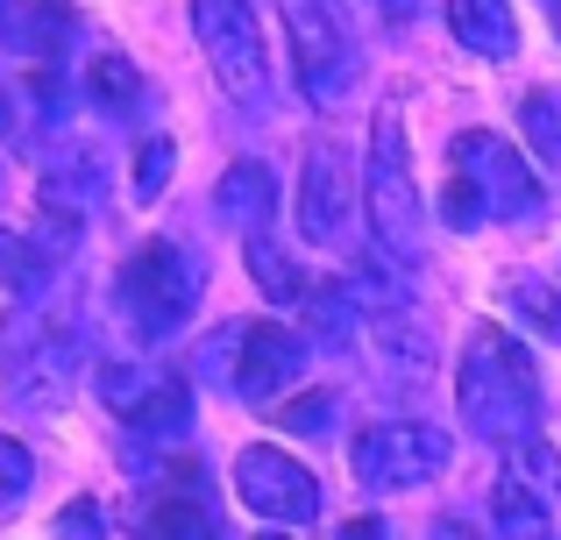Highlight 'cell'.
Returning <instances> with one entry per match:
<instances>
[{
  "label": "cell",
  "instance_id": "d6a6232c",
  "mask_svg": "<svg viewBox=\"0 0 561 540\" xmlns=\"http://www.w3.org/2000/svg\"><path fill=\"white\" fill-rule=\"evenodd\" d=\"M434 540H483V533L462 527V519H434Z\"/></svg>",
  "mask_w": 561,
  "mask_h": 540
},
{
  "label": "cell",
  "instance_id": "f1b7e54d",
  "mask_svg": "<svg viewBox=\"0 0 561 540\" xmlns=\"http://www.w3.org/2000/svg\"><path fill=\"white\" fill-rule=\"evenodd\" d=\"M57 540H107V527H100V505L93 498H71L65 513H57Z\"/></svg>",
  "mask_w": 561,
  "mask_h": 540
},
{
  "label": "cell",
  "instance_id": "83f0119b",
  "mask_svg": "<svg viewBox=\"0 0 561 540\" xmlns=\"http://www.w3.org/2000/svg\"><path fill=\"white\" fill-rule=\"evenodd\" d=\"M171 157H179V150H171L164 136H150V142L136 150V199H157V193H164V179H171Z\"/></svg>",
  "mask_w": 561,
  "mask_h": 540
},
{
  "label": "cell",
  "instance_id": "8d00e7d4",
  "mask_svg": "<svg viewBox=\"0 0 561 540\" xmlns=\"http://www.w3.org/2000/svg\"><path fill=\"white\" fill-rule=\"evenodd\" d=\"M263 540H285V533H263Z\"/></svg>",
  "mask_w": 561,
  "mask_h": 540
},
{
  "label": "cell",
  "instance_id": "277c9868",
  "mask_svg": "<svg viewBox=\"0 0 561 540\" xmlns=\"http://www.w3.org/2000/svg\"><path fill=\"white\" fill-rule=\"evenodd\" d=\"M0 363H8L14 399L36 405V413H50V405L71 391V377H79V328H71V320L22 313L14 334H8V348H0Z\"/></svg>",
  "mask_w": 561,
  "mask_h": 540
},
{
  "label": "cell",
  "instance_id": "1f68e13d",
  "mask_svg": "<svg viewBox=\"0 0 561 540\" xmlns=\"http://www.w3.org/2000/svg\"><path fill=\"white\" fill-rule=\"evenodd\" d=\"M334 540H391V533H383V519H348Z\"/></svg>",
  "mask_w": 561,
  "mask_h": 540
},
{
  "label": "cell",
  "instance_id": "e575fe53",
  "mask_svg": "<svg viewBox=\"0 0 561 540\" xmlns=\"http://www.w3.org/2000/svg\"><path fill=\"white\" fill-rule=\"evenodd\" d=\"M8 128H14V100L0 93V136H8Z\"/></svg>",
  "mask_w": 561,
  "mask_h": 540
},
{
  "label": "cell",
  "instance_id": "ba28073f",
  "mask_svg": "<svg viewBox=\"0 0 561 540\" xmlns=\"http://www.w3.org/2000/svg\"><path fill=\"white\" fill-rule=\"evenodd\" d=\"M192 36H199L220 93H234V100L263 93V36H256L249 0H192Z\"/></svg>",
  "mask_w": 561,
  "mask_h": 540
},
{
  "label": "cell",
  "instance_id": "7a4b0ae2",
  "mask_svg": "<svg viewBox=\"0 0 561 540\" xmlns=\"http://www.w3.org/2000/svg\"><path fill=\"white\" fill-rule=\"evenodd\" d=\"M199 291H206V271L199 256H192V242H142L136 256L122 264L114 277V299H122L128 328L142 334V342H164V334H179L192 313H199Z\"/></svg>",
  "mask_w": 561,
  "mask_h": 540
},
{
  "label": "cell",
  "instance_id": "8fae6325",
  "mask_svg": "<svg viewBox=\"0 0 561 540\" xmlns=\"http://www.w3.org/2000/svg\"><path fill=\"white\" fill-rule=\"evenodd\" d=\"M348 157L334 142H313L306 157V179H299V235L313 250H342L348 242Z\"/></svg>",
  "mask_w": 561,
  "mask_h": 540
},
{
  "label": "cell",
  "instance_id": "f546056e",
  "mask_svg": "<svg viewBox=\"0 0 561 540\" xmlns=\"http://www.w3.org/2000/svg\"><path fill=\"white\" fill-rule=\"evenodd\" d=\"M328 413H334V405H328V391H313V399L285 405V413H277V420H285V427H328Z\"/></svg>",
  "mask_w": 561,
  "mask_h": 540
},
{
  "label": "cell",
  "instance_id": "d590c367",
  "mask_svg": "<svg viewBox=\"0 0 561 540\" xmlns=\"http://www.w3.org/2000/svg\"><path fill=\"white\" fill-rule=\"evenodd\" d=\"M548 8H554V22H561V0H548Z\"/></svg>",
  "mask_w": 561,
  "mask_h": 540
},
{
  "label": "cell",
  "instance_id": "5bb4252c",
  "mask_svg": "<svg viewBox=\"0 0 561 540\" xmlns=\"http://www.w3.org/2000/svg\"><path fill=\"white\" fill-rule=\"evenodd\" d=\"M448 28L469 57H491V65L519 50V14H512V0H448Z\"/></svg>",
  "mask_w": 561,
  "mask_h": 540
},
{
  "label": "cell",
  "instance_id": "ac0fdd59",
  "mask_svg": "<svg viewBox=\"0 0 561 540\" xmlns=\"http://www.w3.org/2000/svg\"><path fill=\"white\" fill-rule=\"evenodd\" d=\"M505 313L519 320V328H534V334H548V342H561V291L554 285H540V277H505Z\"/></svg>",
  "mask_w": 561,
  "mask_h": 540
},
{
  "label": "cell",
  "instance_id": "ffe728a7",
  "mask_svg": "<svg viewBox=\"0 0 561 540\" xmlns=\"http://www.w3.org/2000/svg\"><path fill=\"white\" fill-rule=\"evenodd\" d=\"M491 519L505 540H548V498H534V491H519L512 476H497L491 491Z\"/></svg>",
  "mask_w": 561,
  "mask_h": 540
},
{
  "label": "cell",
  "instance_id": "30bf717a",
  "mask_svg": "<svg viewBox=\"0 0 561 540\" xmlns=\"http://www.w3.org/2000/svg\"><path fill=\"white\" fill-rule=\"evenodd\" d=\"M306 377V342L277 320H242V363H234V399L271 405L285 384Z\"/></svg>",
  "mask_w": 561,
  "mask_h": 540
},
{
  "label": "cell",
  "instance_id": "7402d4cb",
  "mask_svg": "<svg viewBox=\"0 0 561 540\" xmlns=\"http://www.w3.org/2000/svg\"><path fill=\"white\" fill-rule=\"evenodd\" d=\"M249 271H256V285L271 291L277 306H306V299H313V291H306V277L285 264V250H277L271 235H249Z\"/></svg>",
  "mask_w": 561,
  "mask_h": 540
},
{
  "label": "cell",
  "instance_id": "9a60e30c",
  "mask_svg": "<svg viewBox=\"0 0 561 540\" xmlns=\"http://www.w3.org/2000/svg\"><path fill=\"white\" fill-rule=\"evenodd\" d=\"M214 207L228 214V221H242L249 235H256V228L277 214V179H271L263 164H249V157H242V164H228V171H220V185H214Z\"/></svg>",
  "mask_w": 561,
  "mask_h": 540
},
{
  "label": "cell",
  "instance_id": "6da1fadb",
  "mask_svg": "<svg viewBox=\"0 0 561 540\" xmlns=\"http://www.w3.org/2000/svg\"><path fill=\"white\" fill-rule=\"evenodd\" d=\"M455 405H462V427L477 441L519 448L540 427V370L519 348V334L505 328H477L462 348V377H455Z\"/></svg>",
  "mask_w": 561,
  "mask_h": 540
},
{
  "label": "cell",
  "instance_id": "603a6c76",
  "mask_svg": "<svg viewBox=\"0 0 561 540\" xmlns=\"http://www.w3.org/2000/svg\"><path fill=\"white\" fill-rule=\"evenodd\" d=\"M519 128L548 164H561V85H534V93L519 100Z\"/></svg>",
  "mask_w": 561,
  "mask_h": 540
},
{
  "label": "cell",
  "instance_id": "8992f818",
  "mask_svg": "<svg viewBox=\"0 0 561 540\" xmlns=\"http://www.w3.org/2000/svg\"><path fill=\"white\" fill-rule=\"evenodd\" d=\"M455 441L440 427H426V420H383L356 441V476L370 491H412V484H434L440 470H448Z\"/></svg>",
  "mask_w": 561,
  "mask_h": 540
},
{
  "label": "cell",
  "instance_id": "cb8c5ba5",
  "mask_svg": "<svg viewBox=\"0 0 561 540\" xmlns=\"http://www.w3.org/2000/svg\"><path fill=\"white\" fill-rule=\"evenodd\" d=\"M0 285H8L14 299H36V291L50 285V264H43L22 235H0Z\"/></svg>",
  "mask_w": 561,
  "mask_h": 540
},
{
  "label": "cell",
  "instance_id": "9c48e42d",
  "mask_svg": "<svg viewBox=\"0 0 561 540\" xmlns=\"http://www.w3.org/2000/svg\"><path fill=\"white\" fill-rule=\"evenodd\" d=\"M234 498L256 519L306 527V519H320V476L306 462H291L285 448H242L234 456Z\"/></svg>",
  "mask_w": 561,
  "mask_h": 540
},
{
  "label": "cell",
  "instance_id": "d4e9b609",
  "mask_svg": "<svg viewBox=\"0 0 561 540\" xmlns=\"http://www.w3.org/2000/svg\"><path fill=\"white\" fill-rule=\"evenodd\" d=\"M234 363H242V320H228V328L206 334V342H199V363H192V370H199L206 384L234 391Z\"/></svg>",
  "mask_w": 561,
  "mask_h": 540
},
{
  "label": "cell",
  "instance_id": "3957f363",
  "mask_svg": "<svg viewBox=\"0 0 561 540\" xmlns=\"http://www.w3.org/2000/svg\"><path fill=\"white\" fill-rule=\"evenodd\" d=\"M363 207H370V228H377V250H383V256H420V193H412L405 122H398V107H383L377 122H370Z\"/></svg>",
  "mask_w": 561,
  "mask_h": 540
},
{
  "label": "cell",
  "instance_id": "4316f807",
  "mask_svg": "<svg viewBox=\"0 0 561 540\" xmlns=\"http://www.w3.org/2000/svg\"><path fill=\"white\" fill-rule=\"evenodd\" d=\"M440 221L469 235V228H483V221H491V207L477 199V185H469V179H448V193H440Z\"/></svg>",
  "mask_w": 561,
  "mask_h": 540
},
{
  "label": "cell",
  "instance_id": "5b68a950",
  "mask_svg": "<svg viewBox=\"0 0 561 540\" xmlns=\"http://www.w3.org/2000/svg\"><path fill=\"white\" fill-rule=\"evenodd\" d=\"M455 179L477 185V199L491 207V221H540V207H548V193H540V179L526 171V157L512 150L505 136H491V128H462L455 136Z\"/></svg>",
  "mask_w": 561,
  "mask_h": 540
},
{
  "label": "cell",
  "instance_id": "4fadbf2b",
  "mask_svg": "<svg viewBox=\"0 0 561 540\" xmlns=\"http://www.w3.org/2000/svg\"><path fill=\"white\" fill-rule=\"evenodd\" d=\"M71 36V0H0V50L8 57H50Z\"/></svg>",
  "mask_w": 561,
  "mask_h": 540
},
{
  "label": "cell",
  "instance_id": "836d02e7",
  "mask_svg": "<svg viewBox=\"0 0 561 540\" xmlns=\"http://www.w3.org/2000/svg\"><path fill=\"white\" fill-rule=\"evenodd\" d=\"M313 8L328 14V22H342V14H348V0H313Z\"/></svg>",
  "mask_w": 561,
  "mask_h": 540
},
{
  "label": "cell",
  "instance_id": "2e32d148",
  "mask_svg": "<svg viewBox=\"0 0 561 540\" xmlns=\"http://www.w3.org/2000/svg\"><path fill=\"white\" fill-rule=\"evenodd\" d=\"M185 427H192V384H185V377H164V384H157L150 399L128 413V434H136V448H171Z\"/></svg>",
  "mask_w": 561,
  "mask_h": 540
},
{
  "label": "cell",
  "instance_id": "e0dca14e",
  "mask_svg": "<svg viewBox=\"0 0 561 540\" xmlns=\"http://www.w3.org/2000/svg\"><path fill=\"white\" fill-rule=\"evenodd\" d=\"M85 85H93V100H100L107 114H142V107H150V79H142L128 57H93Z\"/></svg>",
  "mask_w": 561,
  "mask_h": 540
},
{
  "label": "cell",
  "instance_id": "d6986e66",
  "mask_svg": "<svg viewBox=\"0 0 561 540\" xmlns=\"http://www.w3.org/2000/svg\"><path fill=\"white\" fill-rule=\"evenodd\" d=\"M157 384H164V377H157L150 363H128V356H114V363H100V370H93V391H100V405H107V413H122V420L136 413V405L150 399Z\"/></svg>",
  "mask_w": 561,
  "mask_h": 540
},
{
  "label": "cell",
  "instance_id": "44dd1931",
  "mask_svg": "<svg viewBox=\"0 0 561 540\" xmlns=\"http://www.w3.org/2000/svg\"><path fill=\"white\" fill-rule=\"evenodd\" d=\"M497 476H512L519 491H534V498H548V505L561 498V456H554L548 441H519V448L505 456V470H497Z\"/></svg>",
  "mask_w": 561,
  "mask_h": 540
},
{
  "label": "cell",
  "instance_id": "4dcf8cb0",
  "mask_svg": "<svg viewBox=\"0 0 561 540\" xmlns=\"http://www.w3.org/2000/svg\"><path fill=\"white\" fill-rule=\"evenodd\" d=\"M370 8H377V22H383V28H405L412 14H420V0H370Z\"/></svg>",
  "mask_w": 561,
  "mask_h": 540
},
{
  "label": "cell",
  "instance_id": "484cf974",
  "mask_svg": "<svg viewBox=\"0 0 561 540\" xmlns=\"http://www.w3.org/2000/svg\"><path fill=\"white\" fill-rule=\"evenodd\" d=\"M28 484H36V462H28V448L0 434V505H22Z\"/></svg>",
  "mask_w": 561,
  "mask_h": 540
},
{
  "label": "cell",
  "instance_id": "52a82bcc",
  "mask_svg": "<svg viewBox=\"0 0 561 540\" xmlns=\"http://www.w3.org/2000/svg\"><path fill=\"white\" fill-rule=\"evenodd\" d=\"M285 28H291V71H299V93L320 114H334L356 85V50H348V28L328 22L313 0H285Z\"/></svg>",
  "mask_w": 561,
  "mask_h": 540
},
{
  "label": "cell",
  "instance_id": "7c38bea8",
  "mask_svg": "<svg viewBox=\"0 0 561 540\" xmlns=\"http://www.w3.org/2000/svg\"><path fill=\"white\" fill-rule=\"evenodd\" d=\"M142 540H220V513L206 498L199 476H171L150 505H142Z\"/></svg>",
  "mask_w": 561,
  "mask_h": 540
}]
</instances>
